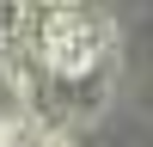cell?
<instances>
[{
    "label": "cell",
    "mask_w": 153,
    "mask_h": 147,
    "mask_svg": "<svg viewBox=\"0 0 153 147\" xmlns=\"http://www.w3.org/2000/svg\"><path fill=\"white\" fill-rule=\"evenodd\" d=\"M0 147H61V141L37 122H0Z\"/></svg>",
    "instance_id": "7a4b0ae2"
},
{
    "label": "cell",
    "mask_w": 153,
    "mask_h": 147,
    "mask_svg": "<svg viewBox=\"0 0 153 147\" xmlns=\"http://www.w3.org/2000/svg\"><path fill=\"white\" fill-rule=\"evenodd\" d=\"M110 19L92 6H12L0 31L12 92L25 98L37 129H68L104 110L110 92Z\"/></svg>",
    "instance_id": "6da1fadb"
}]
</instances>
